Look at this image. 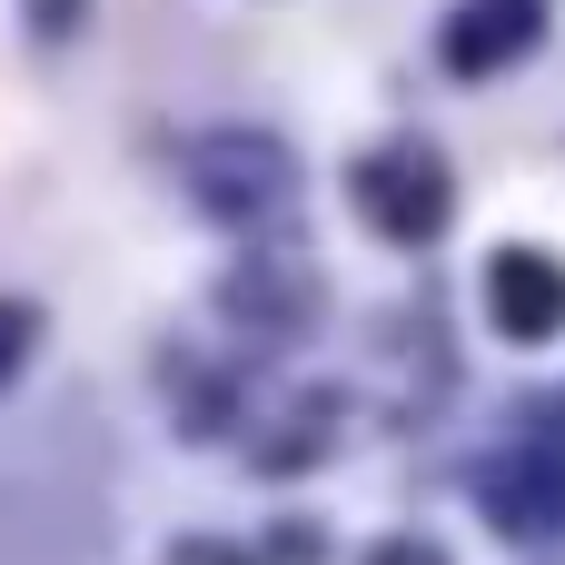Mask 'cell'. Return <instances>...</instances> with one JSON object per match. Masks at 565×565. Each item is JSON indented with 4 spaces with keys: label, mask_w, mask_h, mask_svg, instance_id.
I'll list each match as a JSON object with an SVG mask.
<instances>
[{
    "label": "cell",
    "mask_w": 565,
    "mask_h": 565,
    "mask_svg": "<svg viewBox=\"0 0 565 565\" xmlns=\"http://www.w3.org/2000/svg\"><path fill=\"white\" fill-rule=\"evenodd\" d=\"M189 179H199V199L218 218H278L288 189H298V159L278 139H258V129H218V139L189 149Z\"/></svg>",
    "instance_id": "6da1fadb"
},
{
    "label": "cell",
    "mask_w": 565,
    "mask_h": 565,
    "mask_svg": "<svg viewBox=\"0 0 565 565\" xmlns=\"http://www.w3.org/2000/svg\"><path fill=\"white\" fill-rule=\"evenodd\" d=\"M358 209H367V228H377V238H397V248H427V238L457 218V199H447V169H437L427 149L367 159V169H358Z\"/></svg>",
    "instance_id": "7a4b0ae2"
},
{
    "label": "cell",
    "mask_w": 565,
    "mask_h": 565,
    "mask_svg": "<svg viewBox=\"0 0 565 565\" xmlns=\"http://www.w3.org/2000/svg\"><path fill=\"white\" fill-rule=\"evenodd\" d=\"M487 318H497V338H516V348L556 338L565 328V258H546V248H497V258H487Z\"/></svg>",
    "instance_id": "3957f363"
},
{
    "label": "cell",
    "mask_w": 565,
    "mask_h": 565,
    "mask_svg": "<svg viewBox=\"0 0 565 565\" xmlns=\"http://www.w3.org/2000/svg\"><path fill=\"white\" fill-rule=\"evenodd\" d=\"M536 30H546V10L536 0H467L457 10V30H447V70H507V60H526L536 50Z\"/></svg>",
    "instance_id": "277c9868"
},
{
    "label": "cell",
    "mask_w": 565,
    "mask_h": 565,
    "mask_svg": "<svg viewBox=\"0 0 565 565\" xmlns=\"http://www.w3.org/2000/svg\"><path fill=\"white\" fill-rule=\"evenodd\" d=\"M487 497H497L507 526H556L565 516V437H536L526 457L487 467Z\"/></svg>",
    "instance_id": "5b68a950"
},
{
    "label": "cell",
    "mask_w": 565,
    "mask_h": 565,
    "mask_svg": "<svg viewBox=\"0 0 565 565\" xmlns=\"http://www.w3.org/2000/svg\"><path fill=\"white\" fill-rule=\"evenodd\" d=\"M169 565H258L248 546H218V536H189V546H169Z\"/></svg>",
    "instance_id": "8992f818"
},
{
    "label": "cell",
    "mask_w": 565,
    "mask_h": 565,
    "mask_svg": "<svg viewBox=\"0 0 565 565\" xmlns=\"http://www.w3.org/2000/svg\"><path fill=\"white\" fill-rule=\"evenodd\" d=\"M79 10H89V0H30V30H40V40H70Z\"/></svg>",
    "instance_id": "52a82bcc"
},
{
    "label": "cell",
    "mask_w": 565,
    "mask_h": 565,
    "mask_svg": "<svg viewBox=\"0 0 565 565\" xmlns=\"http://www.w3.org/2000/svg\"><path fill=\"white\" fill-rule=\"evenodd\" d=\"M367 565H447L427 536H387V546H367Z\"/></svg>",
    "instance_id": "ba28073f"
},
{
    "label": "cell",
    "mask_w": 565,
    "mask_h": 565,
    "mask_svg": "<svg viewBox=\"0 0 565 565\" xmlns=\"http://www.w3.org/2000/svg\"><path fill=\"white\" fill-rule=\"evenodd\" d=\"M30 328H40V318H30V308H0V377H10V367H20V348H30Z\"/></svg>",
    "instance_id": "9c48e42d"
}]
</instances>
